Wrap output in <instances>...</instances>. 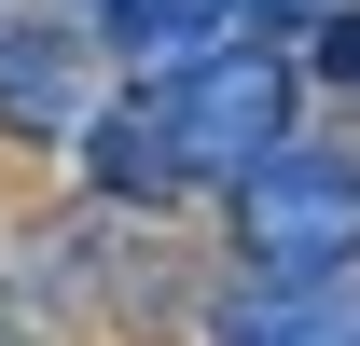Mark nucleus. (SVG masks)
Here are the masks:
<instances>
[{"label":"nucleus","mask_w":360,"mask_h":346,"mask_svg":"<svg viewBox=\"0 0 360 346\" xmlns=\"http://www.w3.org/2000/svg\"><path fill=\"white\" fill-rule=\"evenodd\" d=\"M347 346H360V333H347Z\"/></svg>","instance_id":"423d86ee"},{"label":"nucleus","mask_w":360,"mask_h":346,"mask_svg":"<svg viewBox=\"0 0 360 346\" xmlns=\"http://www.w3.org/2000/svg\"><path fill=\"white\" fill-rule=\"evenodd\" d=\"M139 84H153V111H167V153H180L194 194L250 180L277 139L305 125V42H291V28L208 42V56H180V70H139Z\"/></svg>","instance_id":"f257e3e1"},{"label":"nucleus","mask_w":360,"mask_h":346,"mask_svg":"<svg viewBox=\"0 0 360 346\" xmlns=\"http://www.w3.org/2000/svg\"><path fill=\"white\" fill-rule=\"evenodd\" d=\"M97 97H111V42H97L84 0H0V139L70 153Z\"/></svg>","instance_id":"7ed1b4c3"},{"label":"nucleus","mask_w":360,"mask_h":346,"mask_svg":"<svg viewBox=\"0 0 360 346\" xmlns=\"http://www.w3.org/2000/svg\"><path fill=\"white\" fill-rule=\"evenodd\" d=\"M291 42H305V84H347V97H360V0H319Z\"/></svg>","instance_id":"39448f33"},{"label":"nucleus","mask_w":360,"mask_h":346,"mask_svg":"<svg viewBox=\"0 0 360 346\" xmlns=\"http://www.w3.org/2000/svg\"><path fill=\"white\" fill-rule=\"evenodd\" d=\"M194 333L208 346H347L360 333V263L347 277H250V263H236Z\"/></svg>","instance_id":"20e7f679"},{"label":"nucleus","mask_w":360,"mask_h":346,"mask_svg":"<svg viewBox=\"0 0 360 346\" xmlns=\"http://www.w3.org/2000/svg\"><path fill=\"white\" fill-rule=\"evenodd\" d=\"M222 236L250 277H347L360 263V153L291 125L250 180H222Z\"/></svg>","instance_id":"f03ea898"}]
</instances>
